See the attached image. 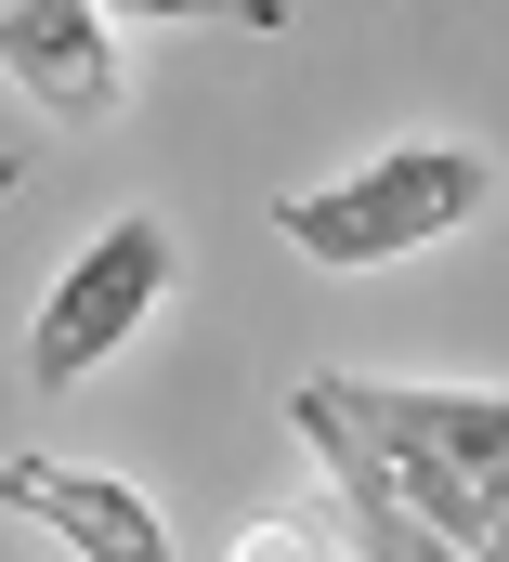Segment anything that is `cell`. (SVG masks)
Returning a JSON list of instances; mask_svg holds the SVG:
<instances>
[{
	"label": "cell",
	"mask_w": 509,
	"mask_h": 562,
	"mask_svg": "<svg viewBox=\"0 0 509 562\" xmlns=\"http://www.w3.org/2000/svg\"><path fill=\"white\" fill-rule=\"evenodd\" d=\"M484 196H497V157L484 144H380V157H353L340 183H287L274 196V236L314 262V276H380V262H418V249H444L457 223H484Z\"/></svg>",
	"instance_id": "cell-1"
},
{
	"label": "cell",
	"mask_w": 509,
	"mask_h": 562,
	"mask_svg": "<svg viewBox=\"0 0 509 562\" xmlns=\"http://www.w3.org/2000/svg\"><path fill=\"white\" fill-rule=\"evenodd\" d=\"M170 288H183V249H170V223H157V210L92 223V249L39 288V314H26V380H39V393H79V380L118 353Z\"/></svg>",
	"instance_id": "cell-2"
},
{
	"label": "cell",
	"mask_w": 509,
	"mask_h": 562,
	"mask_svg": "<svg viewBox=\"0 0 509 562\" xmlns=\"http://www.w3.org/2000/svg\"><path fill=\"white\" fill-rule=\"evenodd\" d=\"M314 393L366 431L392 471L509 484V393H484V380H353V367H314Z\"/></svg>",
	"instance_id": "cell-3"
},
{
	"label": "cell",
	"mask_w": 509,
	"mask_h": 562,
	"mask_svg": "<svg viewBox=\"0 0 509 562\" xmlns=\"http://www.w3.org/2000/svg\"><path fill=\"white\" fill-rule=\"evenodd\" d=\"M0 79L66 119V132H105L131 105V53H118V13L105 0H0Z\"/></svg>",
	"instance_id": "cell-4"
},
{
	"label": "cell",
	"mask_w": 509,
	"mask_h": 562,
	"mask_svg": "<svg viewBox=\"0 0 509 562\" xmlns=\"http://www.w3.org/2000/svg\"><path fill=\"white\" fill-rule=\"evenodd\" d=\"M0 510H13V524H39V537H66L79 562H170L157 497L118 484V471L53 458V445H13V458H0Z\"/></svg>",
	"instance_id": "cell-5"
},
{
	"label": "cell",
	"mask_w": 509,
	"mask_h": 562,
	"mask_svg": "<svg viewBox=\"0 0 509 562\" xmlns=\"http://www.w3.org/2000/svg\"><path fill=\"white\" fill-rule=\"evenodd\" d=\"M287 431L314 445V471H327V510H340V550L353 562H457L418 510H405V484H392V458L366 445V431L340 419L314 380H287Z\"/></svg>",
	"instance_id": "cell-6"
},
{
	"label": "cell",
	"mask_w": 509,
	"mask_h": 562,
	"mask_svg": "<svg viewBox=\"0 0 509 562\" xmlns=\"http://www.w3.org/2000/svg\"><path fill=\"white\" fill-rule=\"evenodd\" d=\"M223 562H353V550H340V510H249Z\"/></svg>",
	"instance_id": "cell-7"
},
{
	"label": "cell",
	"mask_w": 509,
	"mask_h": 562,
	"mask_svg": "<svg viewBox=\"0 0 509 562\" xmlns=\"http://www.w3.org/2000/svg\"><path fill=\"white\" fill-rule=\"evenodd\" d=\"M118 26H249V40H274L287 26V0H105Z\"/></svg>",
	"instance_id": "cell-8"
},
{
	"label": "cell",
	"mask_w": 509,
	"mask_h": 562,
	"mask_svg": "<svg viewBox=\"0 0 509 562\" xmlns=\"http://www.w3.org/2000/svg\"><path fill=\"white\" fill-rule=\"evenodd\" d=\"M13 183H26V157H0V196H13Z\"/></svg>",
	"instance_id": "cell-9"
}]
</instances>
